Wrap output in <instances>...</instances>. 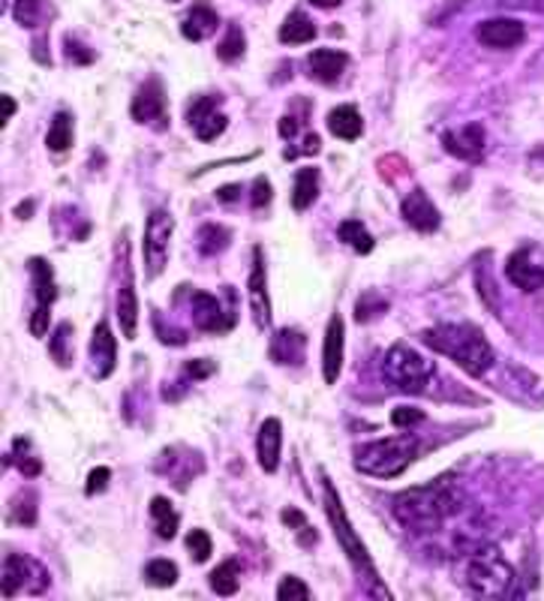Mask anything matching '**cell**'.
<instances>
[{
    "instance_id": "cell-1",
    "label": "cell",
    "mask_w": 544,
    "mask_h": 601,
    "mask_svg": "<svg viewBox=\"0 0 544 601\" xmlns=\"http://www.w3.org/2000/svg\"><path fill=\"white\" fill-rule=\"evenodd\" d=\"M460 511H464V490L451 475L394 496V517L409 532H436Z\"/></svg>"
},
{
    "instance_id": "cell-2",
    "label": "cell",
    "mask_w": 544,
    "mask_h": 601,
    "mask_svg": "<svg viewBox=\"0 0 544 601\" xmlns=\"http://www.w3.org/2000/svg\"><path fill=\"white\" fill-rule=\"evenodd\" d=\"M424 343L439 355L451 358L460 370H466L476 379L494 367V349H490L485 334L472 325H436L424 331Z\"/></svg>"
},
{
    "instance_id": "cell-3",
    "label": "cell",
    "mask_w": 544,
    "mask_h": 601,
    "mask_svg": "<svg viewBox=\"0 0 544 601\" xmlns=\"http://www.w3.org/2000/svg\"><path fill=\"white\" fill-rule=\"evenodd\" d=\"M464 584L472 596L506 598L515 586V568L506 563V556L494 544H476L466 559Z\"/></svg>"
},
{
    "instance_id": "cell-4",
    "label": "cell",
    "mask_w": 544,
    "mask_h": 601,
    "mask_svg": "<svg viewBox=\"0 0 544 601\" xmlns=\"http://www.w3.org/2000/svg\"><path fill=\"white\" fill-rule=\"evenodd\" d=\"M418 439L413 433H397V437L367 442L355 451V469L371 475V479H394L415 460Z\"/></svg>"
},
{
    "instance_id": "cell-5",
    "label": "cell",
    "mask_w": 544,
    "mask_h": 601,
    "mask_svg": "<svg viewBox=\"0 0 544 601\" xmlns=\"http://www.w3.org/2000/svg\"><path fill=\"white\" fill-rule=\"evenodd\" d=\"M322 490H325V514H328V521H331L334 538L340 542L343 554L349 556V563H352L355 572L367 580V589H371L373 596H388V589L379 586V575H376V568L371 563V554H367V547H364L361 538L355 535L352 523H349V517H346L343 502H340V496H337V490H334L328 479L322 484Z\"/></svg>"
},
{
    "instance_id": "cell-6",
    "label": "cell",
    "mask_w": 544,
    "mask_h": 601,
    "mask_svg": "<svg viewBox=\"0 0 544 601\" xmlns=\"http://www.w3.org/2000/svg\"><path fill=\"white\" fill-rule=\"evenodd\" d=\"M382 376L392 382L397 391L406 394H424L430 379H434V361H427L418 349L397 343L385 352Z\"/></svg>"
},
{
    "instance_id": "cell-7",
    "label": "cell",
    "mask_w": 544,
    "mask_h": 601,
    "mask_svg": "<svg viewBox=\"0 0 544 601\" xmlns=\"http://www.w3.org/2000/svg\"><path fill=\"white\" fill-rule=\"evenodd\" d=\"M30 279H34V313H30V334L43 337L48 331V316H51V304L58 298L55 289V274H51V265L46 258H30Z\"/></svg>"
},
{
    "instance_id": "cell-8",
    "label": "cell",
    "mask_w": 544,
    "mask_h": 601,
    "mask_svg": "<svg viewBox=\"0 0 544 601\" xmlns=\"http://www.w3.org/2000/svg\"><path fill=\"white\" fill-rule=\"evenodd\" d=\"M172 232H174V220L166 211H151L148 223H145V265L148 274L157 277L162 274V268L169 262V244H172Z\"/></svg>"
},
{
    "instance_id": "cell-9",
    "label": "cell",
    "mask_w": 544,
    "mask_h": 601,
    "mask_svg": "<svg viewBox=\"0 0 544 601\" xmlns=\"http://www.w3.org/2000/svg\"><path fill=\"white\" fill-rule=\"evenodd\" d=\"M193 307V322L199 331H208V334H223L235 325V313L220 304V298H214L208 292H193L190 298Z\"/></svg>"
},
{
    "instance_id": "cell-10",
    "label": "cell",
    "mask_w": 544,
    "mask_h": 601,
    "mask_svg": "<svg viewBox=\"0 0 544 601\" xmlns=\"http://www.w3.org/2000/svg\"><path fill=\"white\" fill-rule=\"evenodd\" d=\"M220 100L217 97H196L187 109V121L190 127L196 130V136L202 142H214L225 130V115L217 111Z\"/></svg>"
},
{
    "instance_id": "cell-11",
    "label": "cell",
    "mask_w": 544,
    "mask_h": 601,
    "mask_svg": "<svg viewBox=\"0 0 544 601\" xmlns=\"http://www.w3.org/2000/svg\"><path fill=\"white\" fill-rule=\"evenodd\" d=\"M527 37V27L515 18H490L476 27V39L487 48H515Z\"/></svg>"
},
{
    "instance_id": "cell-12",
    "label": "cell",
    "mask_w": 544,
    "mask_h": 601,
    "mask_svg": "<svg viewBox=\"0 0 544 601\" xmlns=\"http://www.w3.org/2000/svg\"><path fill=\"white\" fill-rule=\"evenodd\" d=\"M343 346H346V325L340 316H331L328 319L325 346H322V373H325L328 385H334L343 370Z\"/></svg>"
},
{
    "instance_id": "cell-13",
    "label": "cell",
    "mask_w": 544,
    "mask_h": 601,
    "mask_svg": "<svg viewBox=\"0 0 544 601\" xmlns=\"http://www.w3.org/2000/svg\"><path fill=\"white\" fill-rule=\"evenodd\" d=\"M118 364V340L111 334L109 322H99L94 328V337H90V370H94L97 379L111 376V370Z\"/></svg>"
},
{
    "instance_id": "cell-14",
    "label": "cell",
    "mask_w": 544,
    "mask_h": 601,
    "mask_svg": "<svg viewBox=\"0 0 544 601\" xmlns=\"http://www.w3.org/2000/svg\"><path fill=\"white\" fill-rule=\"evenodd\" d=\"M400 214H403V220L418 232H436L439 229V211L421 186H415V190L406 195L403 205H400Z\"/></svg>"
},
{
    "instance_id": "cell-15",
    "label": "cell",
    "mask_w": 544,
    "mask_h": 601,
    "mask_svg": "<svg viewBox=\"0 0 544 601\" xmlns=\"http://www.w3.org/2000/svg\"><path fill=\"white\" fill-rule=\"evenodd\" d=\"M250 310H253V319L256 325L265 328L271 322V300H268V279H265V262H262V250L256 247L253 250V268H250Z\"/></svg>"
},
{
    "instance_id": "cell-16",
    "label": "cell",
    "mask_w": 544,
    "mask_h": 601,
    "mask_svg": "<svg viewBox=\"0 0 544 601\" xmlns=\"http://www.w3.org/2000/svg\"><path fill=\"white\" fill-rule=\"evenodd\" d=\"M132 118L139 123H162L166 121V93H162V85L157 79L145 81L139 88V93L132 97Z\"/></svg>"
},
{
    "instance_id": "cell-17",
    "label": "cell",
    "mask_w": 544,
    "mask_h": 601,
    "mask_svg": "<svg viewBox=\"0 0 544 601\" xmlns=\"http://www.w3.org/2000/svg\"><path fill=\"white\" fill-rule=\"evenodd\" d=\"M39 575V568L30 563V559L18 556V554H9L4 559V577H0V586H4V596L6 598H16L18 593H37V586L30 584V577Z\"/></svg>"
},
{
    "instance_id": "cell-18",
    "label": "cell",
    "mask_w": 544,
    "mask_h": 601,
    "mask_svg": "<svg viewBox=\"0 0 544 601\" xmlns=\"http://www.w3.org/2000/svg\"><path fill=\"white\" fill-rule=\"evenodd\" d=\"M506 277L518 289H523V292H539V289H544V265H539L536 258L529 256V250H518L508 258Z\"/></svg>"
},
{
    "instance_id": "cell-19",
    "label": "cell",
    "mask_w": 544,
    "mask_h": 601,
    "mask_svg": "<svg viewBox=\"0 0 544 601\" xmlns=\"http://www.w3.org/2000/svg\"><path fill=\"white\" fill-rule=\"evenodd\" d=\"M280 448H283V424L277 418H268L262 424L259 439H256V458L265 472H277L280 466Z\"/></svg>"
},
{
    "instance_id": "cell-20",
    "label": "cell",
    "mask_w": 544,
    "mask_h": 601,
    "mask_svg": "<svg viewBox=\"0 0 544 601\" xmlns=\"http://www.w3.org/2000/svg\"><path fill=\"white\" fill-rule=\"evenodd\" d=\"M443 142L445 151L460 160H478L485 153V130H481V123H469V127H460L457 132H445Z\"/></svg>"
},
{
    "instance_id": "cell-21",
    "label": "cell",
    "mask_w": 544,
    "mask_h": 601,
    "mask_svg": "<svg viewBox=\"0 0 544 601\" xmlns=\"http://www.w3.org/2000/svg\"><path fill=\"white\" fill-rule=\"evenodd\" d=\"M118 319H120L124 337L136 340V334H139V298H136V286H132L130 265L124 268V283H120V289H118Z\"/></svg>"
},
{
    "instance_id": "cell-22",
    "label": "cell",
    "mask_w": 544,
    "mask_h": 601,
    "mask_svg": "<svg viewBox=\"0 0 544 601\" xmlns=\"http://www.w3.org/2000/svg\"><path fill=\"white\" fill-rule=\"evenodd\" d=\"M349 64L346 51L337 48H316L310 58H307V67H310V76L319 79L322 85H334L337 79L343 76V69Z\"/></svg>"
},
{
    "instance_id": "cell-23",
    "label": "cell",
    "mask_w": 544,
    "mask_h": 601,
    "mask_svg": "<svg viewBox=\"0 0 544 601\" xmlns=\"http://www.w3.org/2000/svg\"><path fill=\"white\" fill-rule=\"evenodd\" d=\"M217 25H220L217 13H214L208 4H196L190 9V16L183 18L181 34L193 39V43H202V39H208L211 34H217Z\"/></svg>"
},
{
    "instance_id": "cell-24",
    "label": "cell",
    "mask_w": 544,
    "mask_h": 601,
    "mask_svg": "<svg viewBox=\"0 0 544 601\" xmlns=\"http://www.w3.org/2000/svg\"><path fill=\"white\" fill-rule=\"evenodd\" d=\"M328 130H331L337 139L355 142L358 136H361L364 121H361V115H358L355 106H337V109L328 111Z\"/></svg>"
},
{
    "instance_id": "cell-25",
    "label": "cell",
    "mask_w": 544,
    "mask_h": 601,
    "mask_svg": "<svg viewBox=\"0 0 544 601\" xmlns=\"http://www.w3.org/2000/svg\"><path fill=\"white\" fill-rule=\"evenodd\" d=\"M319 195V172L316 169H301L295 174V190H292V205L295 211H307Z\"/></svg>"
},
{
    "instance_id": "cell-26",
    "label": "cell",
    "mask_w": 544,
    "mask_h": 601,
    "mask_svg": "<svg viewBox=\"0 0 544 601\" xmlns=\"http://www.w3.org/2000/svg\"><path fill=\"white\" fill-rule=\"evenodd\" d=\"M271 355L274 361H280V364H298L304 355V334L301 331H280V334L274 337V346H271Z\"/></svg>"
},
{
    "instance_id": "cell-27",
    "label": "cell",
    "mask_w": 544,
    "mask_h": 601,
    "mask_svg": "<svg viewBox=\"0 0 544 601\" xmlns=\"http://www.w3.org/2000/svg\"><path fill=\"white\" fill-rule=\"evenodd\" d=\"M151 517H153V526H157L160 538H174L181 517L172 509V502L166 500V496H153L151 500Z\"/></svg>"
},
{
    "instance_id": "cell-28",
    "label": "cell",
    "mask_w": 544,
    "mask_h": 601,
    "mask_svg": "<svg viewBox=\"0 0 544 601\" xmlns=\"http://www.w3.org/2000/svg\"><path fill=\"white\" fill-rule=\"evenodd\" d=\"M313 37H316V25L304 13H292L280 27V43H289V46H304V43H310Z\"/></svg>"
},
{
    "instance_id": "cell-29",
    "label": "cell",
    "mask_w": 544,
    "mask_h": 601,
    "mask_svg": "<svg viewBox=\"0 0 544 601\" xmlns=\"http://www.w3.org/2000/svg\"><path fill=\"white\" fill-rule=\"evenodd\" d=\"M238 584H241V565L235 559H225V563H220L211 572V589L217 596H235L238 593Z\"/></svg>"
},
{
    "instance_id": "cell-30",
    "label": "cell",
    "mask_w": 544,
    "mask_h": 601,
    "mask_svg": "<svg viewBox=\"0 0 544 601\" xmlns=\"http://www.w3.org/2000/svg\"><path fill=\"white\" fill-rule=\"evenodd\" d=\"M13 16L22 27H39L51 16V4L48 0H16Z\"/></svg>"
},
{
    "instance_id": "cell-31",
    "label": "cell",
    "mask_w": 544,
    "mask_h": 601,
    "mask_svg": "<svg viewBox=\"0 0 544 601\" xmlns=\"http://www.w3.org/2000/svg\"><path fill=\"white\" fill-rule=\"evenodd\" d=\"M337 235H340L343 244H349L355 253H361V256H367V253L373 250V235L364 229L361 220H343L340 229H337Z\"/></svg>"
},
{
    "instance_id": "cell-32",
    "label": "cell",
    "mask_w": 544,
    "mask_h": 601,
    "mask_svg": "<svg viewBox=\"0 0 544 601\" xmlns=\"http://www.w3.org/2000/svg\"><path fill=\"white\" fill-rule=\"evenodd\" d=\"M46 144L51 151H67L69 144H73V118L67 115V111H58L55 121H51L48 127V136H46Z\"/></svg>"
},
{
    "instance_id": "cell-33",
    "label": "cell",
    "mask_w": 544,
    "mask_h": 601,
    "mask_svg": "<svg viewBox=\"0 0 544 601\" xmlns=\"http://www.w3.org/2000/svg\"><path fill=\"white\" fill-rule=\"evenodd\" d=\"M48 352H51V358H55L60 367H67L69 361H73V325H69V322L58 325L55 337H51Z\"/></svg>"
},
{
    "instance_id": "cell-34",
    "label": "cell",
    "mask_w": 544,
    "mask_h": 601,
    "mask_svg": "<svg viewBox=\"0 0 544 601\" xmlns=\"http://www.w3.org/2000/svg\"><path fill=\"white\" fill-rule=\"evenodd\" d=\"M283 523L289 526V530L298 535V542H301L304 547H310V544H316L319 542V535H316V530H310V523H307V517L298 511V509H286L283 514Z\"/></svg>"
},
{
    "instance_id": "cell-35",
    "label": "cell",
    "mask_w": 544,
    "mask_h": 601,
    "mask_svg": "<svg viewBox=\"0 0 544 601\" xmlns=\"http://www.w3.org/2000/svg\"><path fill=\"white\" fill-rule=\"evenodd\" d=\"M225 244H229V232L223 229V226H202V232H199V250L204 253V256H214V253H220V250H225Z\"/></svg>"
},
{
    "instance_id": "cell-36",
    "label": "cell",
    "mask_w": 544,
    "mask_h": 601,
    "mask_svg": "<svg viewBox=\"0 0 544 601\" xmlns=\"http://www.w3.org/2000/svg\"><path fill=\"white\" fill-rule=\"evenodd\" d=\"M145 577L151 586H172L178 580V565L169 563V559H153L145 568Z\"/></svg>"
},
{
    "instance_id": "cell-37",
    "label": "cell",
    "mask_w": 544,
    "mask_h": 601,
    "mask_svg": "<svg viewBox=\"0 0 544 601\" xmlns=\"http://www.w3.org/2000/svg\"><path fill=\"white\" fill-rule=\"evenodd\" d=\"M27 448H30L27 439H16V458H9V463H16L25 479H37V475L43 472V463H39L37 458H30V454H25Z\"/></svg>"
},
{
    "instance_id": "cell-38",
    "label": "cell",
    "mask_w": 544,
    "mask_h": 601,
    "mask_svg": "<svg viewBox=\"0 0 544 601\" xmlns=\"http://www.w3.org/2000/svg\"><path fill=\"white\" fill-rule=\"evenodd\" d=\"M217 55L223 58V60H238L241 55H244V34H241V27H229V34H225V39L217 46Z\"/></svg>"
},
{
    "instance_id": "cell-39",
    "label": "cell",
    "mask_w": 544,
    "mask_h": 601,
    "mask_svg": "<svg viewBox=\"0 0 544 601\" xmlns=\"http://www.w3.org/2000/svg\"><path fill=\"white\" fill-rule=\"evenodd\" d=\"M13 521L16 523H34L37 521V496L34 493H22L18 500L13 502Z\"/></svg>"
},
{
    "instance_id": "cell-40",
    "label": "cell",
    "mask_w": 544,
    "mask_h": 601,
    "mask_svg": "<svg viewBox=\"0 0 544 601\" xmlns=\"http://www.w3.org/2000/svg\"><path fill=\"white\" fill-rule=\"evenodd\" d=\"M277 598L280 601H307L310 598V589H307L298 577H283L280 586H277Z\"/></svg>"
},
{
    "instance_id": "cell-41",
    "label": "cell",
    "mask_w": 544,
    "mask_h": 601,
    "mask_svg": "<svg viewBox=\"0 0 544 601\" xmlns=\"http://www.w3.org/2000/svg\"><path fill=\"white\" fill-rule=\"evenodd\" d=\"M187 547H190V554L196 556V563H208V556L214 554L211 535L204 532V530H193V532L187 535Z\"/></svg>"
},
{
    "instance_id": "cell-42",
    "label": "cell",
    "mask_w": 544,
    "mask_h": 601,
    "mask_svg": "<svg viewBox=\"0 0 544 601\" xmlns=\"http://www.w3.org/2000/svg\"><path fill=\"white\" fill-rule=\"evenodd\" d=\"M388 310V304L382 298H376V295H364V298H358V322H367V319H373V316H379V313H385Z\"/></svg>"
},
{
    "instance_id": "cell-43",
    "label": "cell",
    "mask_w": 544,
    "mask_h": 601,
    "mask_svg": "<svg viewBox=\"0 0 544 601\" xmlns=\"http://www.w3.org/2000/svg\"><path fill=\"white\" fill-rule=\"evenodd\" d=\"M271 202V181L268 178H256L253 181V193H250V205L256 211L265 208Z\"/></svg>"
},
{
    "instance_id": "cell-44",
    "label": "cell",
    "mask_w": 544,
    "mask_h": 601,
    "mask_svg": "<svg viewBox=\"0 0 544 601\" xmlns=\"http://www.w3.org/2000/svg\"><path fill=\"white\" fill-rule=\"evenodd\" d=\"M109 479H111V472L106 469V466H99V469H94L88 475V496H94V493H102L106 490V484H109Z\"/></svg>"
},
{
    "instance_id": "cell-45",
    "label": "cell",
    "mask_w": 544,
    "mask_h": 601,
    "mask_svg": "<svg viewBox=\"0 0 544 601\" xmlns=\"http://www.w3.org/2000/svg\"><path fill=\"white\" fill-rule=\"evenodd\" d=\"M421 418H424V412H421V409H409V406L394 409V416H392V421L397 424V427H409V424H418Z\"/></svg>"
},
{
    "instance_id": "cell-46",
    "label": "cell",
    "mask_w": 544,
    "mask_h": 601,
    "mask_svg": "<svg viewBox=\"0 0 544 601\" xmlns=\"http://www.w3.org/2000/svg\"><path fill=\"white\" fill-rule=\"evenodd\" d=\"M187 373H190L193 379L211 376V373H214V364H211L208 358H202V361H190V364H187Z\"/></svg>"
},
{
    "instance_id": "cell-47",
    "label": "cell",
    "mask_w": 544,
    "mask_h": 601,
    "mask_svg": "<svg viewBox=\"0 0 544 601\" xmlns=\"http://www.w3.org/2000/svg\"><path fill=\"white\" fill-rule=\"evenodd\" d=\"M497 6H502V9H529V6H536V9H541V4L539 0H494Z\"/></svg>"
},
{
    "instance_id": "cell-48",
    "label": "cell",
    "mask_w": 544,
    "mask_h": 601,
    "mask_svg": "<svg viewBox=\"0 0 544 601\" xmlns=\"http://www.w3.org/2000/svg\"><path fill=\"white\" fill-rule=\"evenodd\" d=\"M295 132H298V121H295L292 115H286V118L280 121V136H283V139H292Z\"/></svg>"
},
{
    "instance_id": "cell-49",
    "label": "cell",
    "mask_w": 544,
    "mask_h": 601,
    "mask_svg": "<svg viewBox=\"0 0 544 601\" xmlns=\"http://www.w3.org/2000/svg\"><path fill=\"white\" fill-rule=\"evenodd\" d=\"M319 136H316V132H310V136L304 139V148H301V153H319Z\"/></svg>"
},
{
    "instance_id": "cell-50",
    "label": "cell",
    "mask_w": 544,
    "mask_h": 601,
    "mask_svg": "<svg viewBox=\"0 0 544 601\" xmlns=\"http://www.w3.org/2000/svg\"><path fill=\"white\" fill-rule=\"evenodd\" d=\"M235 195H238V186H223V190L217 193V199L220 202H232Z\"/></svg>"
},
{
    "instance_id": "cell-51",
    "label": "cell",
    "mask_w": 544,
    "mask_h": 601,
    "mask_svg": "<svg viewBox=\"0 0 544 601\" xmlns=\"http://www.w3.org/2000/svg\"><path fill=\"white\" fill-rule=\"evenodd\" d=\"M310 4L322 6V9H331V6H337V4H343V0H310Z\"/></svg>"
},
{
    "instance_id": "cell-52",
    "label": "cell",
    "mask_w": 544,
    "mask_h": 601,
    "mask_svg": "<svg viewBox=\"0 0 544 601\" xmlns=\"http://www.w3.org/2000/svg\"><path fill=\"white\" fill-rule=\"evenodd\" d=\"M4 102H6V121L13 118V111H16V102H13V97H4Z\"/></svg>"
},
{
    "instance_id": "cell-53",
    "label": "cell",
    "mask_w": 544,
    "mask_h": 601,
    "mask_svg": "<svg viewBox=\"0 0 544 601\" xmlns=\"http://www.w3.org/2000/svg\"><path fill=\"white\" fill-rule=\"evenodd\" d=\"M172 4H174V0H172Z\"/></svg>"
}]
</instances>
